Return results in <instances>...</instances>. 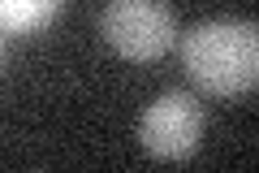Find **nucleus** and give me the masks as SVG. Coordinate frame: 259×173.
Segmentation results:
<instances>
[{"label": "nucleus", "mask_w": 259, "mask_h": 173, "mask_svg": "<svg viewBox=\"0 0 259 173\" xmlns=\"http://www.w3.org/2000/svg\"><path fill=\"white\" fill-rule=\"evenodd\" d=\"M182 65L190 82L207 95H246L259 87V22L207 18L182 39Z\"/></svg>", "instance_id": "obj_1"}, {"label": "nucleus", "mask_w": 259, "mask_h": 173, "mask_svg": "<svg viewBox=\"0 0 259 173\" xmlns=\"http://www.w3.org/2000/svg\"><path fill=\"white\" fill-rule=\"evenodd\" d=\"M65 0H0V26L5 35H30L44 30L48 22L61 13Z\"/></svg>", "instance_id": "obj_4"}, {"label": "nucleus", "mask_w": 259, "mask_h": 173, "mask_svg": "<svg viewBox=\"0 0 259 173\" xmlns=\"http://www.w3.org/2000/svg\"><path fill=\"white\" fill-rule=\"evenodd\" d=\"M100 35L125 61H156L177 44V18L168 0H108L100 13Z\"/></svg>", "instance_id": "obj_2"}, {"label": "nucleus", "mask_w": 259, "mask_h": 173, "mask_svg": "<svg viewBox=\"0 0 259 173\" xmlns=\"http://www.w3.org/2000/svg\"><path fill=\"white\" fill-rule=\"evenodd\" d=\"M139 139L156 160H186V156H194V147L203 139V104L190 91H182V87L156 95L139 117Z\"/></svg>", "instance_id": "obj_3"}]
</instances>
